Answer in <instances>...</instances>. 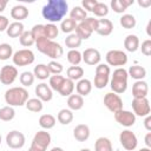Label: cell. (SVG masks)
Here are the masks:
<instances>
[{
	"instance_id": "1",
	"label": "cell",
	"mask_w": 151,
	"mask_h": 151,
	"mask_svg": "<svg viewBox=\"0 0 151 151\" xmlns=\"http://www.w3.org/2000/svg\"><path fill=\"white\" fill-rule=\"evenodd\" d=\"M68 12V4L66 0H48L42 7L41 14L50 24L61 22Z\"/></svg>"
},
{
	"instance_id": "2",
	"label": "cell",
	"mask_w": 151,
	"mask_h": 151,
	"mask_svg": "<svg viewBox=\"0 0 151 151\" xmlns=\"http://www.w3.org/2000/svg\"><path fill=\"white\" fill-rule=\"evenodd\" d=\"M35 46L38 48L39 52H41L42 54L47 55L48 58L57 60L59 58H61V55L64 54V48L59 42H55L53 40L47 39L46 37H42L38 40H35Z\"/></svg>"
},
{
	"instance_id": "3",
	"label": "cell",
	"mask_w": 151,
	"mask_h": 151,
	"mask_svg": "<svg viewBox=\"0 0 151 151\" xmlns=\"http://www.w3.org/2000/svg\"><path fill=\"white\" fill-rule=\"evenodd\" d=\"M28 100V91L22 86L9 87L5 92V101L8 106H24Z\"/></svg>"
},
{
	"instance_id": "4",
	"label": "cell",
	"mask_w": 151,
	"mask_h": 151,
	"mask_svg": "<svg viewBox=\"0 0 151 151\" xmlns=\"http://www.w3.org/2000/svg\"><path fill=\"white\" fill-rule=\"evenodd\" d=\"M127 79L129 74L124 67L116 68L110 77V87L112 92L117 94H123L127 88Z\"/></svg>"
},
{
	"instance_id": "5",
	"label": "cell",
	"mask_w": 151,
	"mask_h": 151,
	"mask_svg": "<svg viewBox=\"0 0 151 151\" xmlns=\"http://www.w3.org/2000/svg\"><path fill=\"white\" fill-rule=\"evenodd\" d=\"M97 22H98V19H96L93 17H87L84 21L77 24V27H76V32L74 33L81 40H86V39H88L92 35L93 32H96Z\"/></svg>"
},
{
	"instance_id": "6",
	"label": "cell",
	"mask_w": 151,
	"mask_h": 151,
	"mask_svg": "<svg viewBox=\"0 0 151 151\" xmlns=\"http://www.w3.org/2000/svg\"><path fill=\"white\" fill-rule=\"evenodd\" d=\"M111 77V68L106 64H98L96 66V74H94V87L98 90H101L107 86L110 83Z\"/></svg>"
},
{
	"instance_id": "7",
	"label": "cell",
	"mask_w": 151,
	"mask_h": 151,
	"mask_svg": "<svg viewBox=\"0 0 151 151\" xmlns=\"http://www.w3.org/2000/svg\"><path fill=\"white\" fill-rule=\"evenodd\" d=\"M51 140H52V137L50 132H47L46 130H40L34 134L29 147L37 151H46V149L51 144Z\"/></svg>"
},
{
	"instance_id": "8",
	"label": "cell",
	"mask_w": 151,
	"mask_h": 151,
	"mask_svg": "<svg viewBox=\"0 0 151 151\" xmlns=\"http://www.w3.org/2000/svg\"><path fill=\"white\" fill-rule=\"evenodd\" d=\"M105 60L109 66L123 67L127 63V54L122 50H110L105 55Z\"/></svg>"
},
{
	"instance_id": "9",
	"label": "cell",
	"mask_w": 151,
	"mask_h": 151,
	"mask_svg": "<svg viewBox=\"0 0 151 151\" xmlns=\"http://www.w3.org/2000/svg\"><path fill=\"white\" fill-rule=\"evenodd\" d=\"M35 57H34V53L32 50L29 48H22V50H19L17 52L13 53V57H12V60H13V64L15 66H27V65H31L33 64Z\"/></svg>"
},
{
	"instance_id": "10",
	"label": "cell",
	"mask_w": 151,
	"mask_h": 151,
	"mask_svg": "<svg viewBox=\"0 0 151 151\" xmlns=\"http://www.w3.org/2000/svg\"><path fill=\"white\" fill-rule=\"evenodd\" d=\"M131 105L136 117H146L151 112V106L147 98H133Z\"/></svg>"
},
{
	"instance_id": "11",
	"label": "cell",
	"mask_w": 151,
	"mask_h": 151,
	"mask_svg": "<svg viewBox=\"0 0 151 151\" xmlns=\"http://www.w3.org/2000/svg\"><path fill=\"white\" fill-rule=\"evenodd\" d=\"M26 143L25 134L18 130H12L6 134V144L9 149H21Z\"/></svg>"
},
{
	"instance_id": "12",
	"label": "cell",
	"mask_w": 151,
	"mask_h": 151,
	"mask_svg": "<svg viewBox=\"0 0 151 151\" xmlns=\"http://www.w3.org/2000/svg\"><path fill=\"white\" fill-rule=\"evenodd\" d=\"M119 142L122 146L127 151H133L138 145L137 136L131 130H123L119 134Z\"/></svg>"
},
{
	"instance_id": "13",
	"label": "cell",
	"mask_w": 151,
	"mask_h": 151,
	"mask_svg": "<svg viewBox=\"0 0 151 151\" xmlns=\"http://www.w3.org/2000/svg\"><path fill=\"white\" fill-rule=\"evenodd\" d=\"M104 105L109 111L114 113L119 110H123V99L120 98L119 94L114 92H107L104 96Z\"/></svg>"
},
{
	"instance_id": "14",
	"label": "cell",
	"mask_w": 151,
	"mask_h": 151,
	"mask_svg": "<svg viewBox=\"0 0 151 151\" xmlns=\"http://www.w3.org/2000/svg\"><path fill=\"white\" fill-rule=\"evenodd\" d=\"M18 78V68L13 65H5L0 70V81L4 85H12Z\"/></svg>"
},
{
	"instance_id": "15",
	"label": "cell",
	"mask_w": 151,
	"mask_h": 151,
	"mask_svg": "<svg viewBox=\"0 0 151 151\" xmlns=\"http://www.w3.org/2000/svg\"><path fill=\"white\" fill-rule=\"evenodd\" d=\"M114 116V119L118 124L125 126V127H130V126H133L134 123H136V116L133 112L131 111H127V110H119L117 112L113 113Z\"/></svg>"
},
{
	"instance_id": "16",
	"label": "cell",
	"mask_w": 151,
	"mask_h": 151,
	"mask_svg": "<svg viewBox=\"0 0 151 151\" xmlns=\"http://www.w3.org/2000/svg\"><path fill=\"white\" fill-rule=\"evenodd\" d=\"M81 58L83 61L90 66H97L98 64H100V52L97 48L90 47V48H85V51L81 53Z\"/></svg>"
},
{
	"instance_id": "17",
	"label": "cell",
	"mask_w": 151,
	"mask_h": 151,
	"mask_svg": "<svg viewBox=\"0 0 151 151\" xmlns=\"http://www.w3.org/2000/svg\"><path fill=\"white\" fill-rule=\"evenodd\" d=\"M35 94H37V98L40 99L42 103L50 101L53 98V91L46 83H40L35 86Z\"/></svg>"
},
{
	"instance_id": "18",
	"label": "cell",
	"mask_w": 151,
	"mask_h": 151,
	"mask_svg": "<svg viewBox=\"0 0 151 151\" xmlns=\"http://www.w3.org/2000/svg\"><path fill=\"white\" fill-rule=\"evenodd\" d=\"M149 93V84L144 80H137L132 85L133 98H146Z\"/></svg>"
},
{
	"instance_id": "19",
	"label": "cell",
	"mask_w": 151,
	"mask_h": 151,
	"mask_svg": "<svg viewBox=\"0 0 151 151\" xmlns=\"http://www.w3.org/2000/svg\"><path fill=\"white\" fill-rule=\"evenodd\" d=\"M112 31H113V22L110 19H98L96 32L99 35L107 37L112 33Z\"/></svg>"
},
{
	"instance_id": "20",
	"label": "cell",
	"mask_w": 151,
	"mask_h": 151,
	"mask_svg": "<svg viewBox=\"0 0 151 151\" xmlns=\"http://www.w3.org/2000/svg\"><path fill=\"white\" fill-rule=\"evenodd\" d=\"M90 127L86 124H78L74 129H73V137L76 138V140L83 143L86 142L90 138Z\"/></svg>"
},
{
	"instance_id": "21",
	"label": "cell",
	"mask_w": 151,
	"mask_h": 151,
	"mask_svg": "<svg viewBox=\"0 0 151 151\" xmlns=\"http://www.w3.org/2000/svg\"><path fill=\"white\" fill-rule=\"evenodd\" d=\"M92 81L90 79L86 78H81L80 80H78V83L76 84V90H77V94L81 96V97H86L91 93L92 91Z\"/></svg>"
},
{
	"instance_id": "22",
	"label": "cell",
	"mask_w": 151,
	"mask_h": 151,
	"mask_svg": "<svg viewBox=\"0 0 151 151\" xmlns=\"http://www.w3.org/2000/svg\"><path fill=\"white\" fill-rule=\"evenodd\" d=\"M11 17L15 21H22L28 17V8L24 5H15L11 9Z\"/></svg>"
},
{
	"instance_id": "23",
	"label": "cell",
	"mask_w": 151,
	"mask_h": 151,
	"mask_svg": "<svg viewBox=\"0 0 151 151\" xmlns=\"http://www.w3.org/2000/svg\"><path fill=\"white\" fill-rule=\"evenodd\" d=\"M25 31V27H24V24L20 22V21H13L8 25L7 29H6V33L9 38H19Z\"/></svg>"
},
{
	"instance_id": "24",
	"label": "cell",
	"mask_w": 151,
	"mask_h": 151,
	"mask_svg": "<svg viewBox=\"0 0 151 151\" xmlns=\"http://www.w3.org/2000/svg\"><path fill=\"white\" fill-rule=\"evenodd\" d=\"M140 46V42H139V38L136 35V34H129L126 35V38L124 39V47L127 52H136Z\"/></svg>"
},
{
	"instance_id": "25",
	"label": "cell",
	"mask_w": 151,
	"mask_h": 151,
	"mask_svg": "<svg viewBox=\"0 0 151 151\" xmlns=\"http://www.w3.org/2000/svg\"><path fill=\"white\" fill-rule=\"evenodd\" d=\"M127 74H129V77H131L136 81L137 80H143L146 77V68L140 66V65H132V66L129 67Z\"/></svg>"
},
{
	"instance_id": "26",
	"label": "cell",
	"mask_w": 151,
	"mask_h": 151,
	"mask_svg": "<svg viewBox=\"0 0 151 151\" xmlns=\"http://www.w3.org/2000/svg\"><path fill=\"white\" fill-rule=\"evenodd\" d=\"M133 0H112L110 6L111 8L113 9V12L116 13H119V14H123L127 7H130L131 5H133Z\"/></svg>"
},
{
	"instance_id": "27",
	"label": "cell",
	"mask_w": 151,
	"mask_h": 151,
	"mask_svg": "<svg viewBox=\"0 0 151 151\" xmlns=\"http://www.w3.org/2000/svg\"><path fill=\"white\" fill-rule=\"evenodd\" d=\"M67 106L71 111H78L84 106V98L79 94H71L67 98Z\"/></svg>"
},
{
	"instance_id": "28",
	"label": "cell",
	"mask_w": 151,
	"mask_h": 151,
	"mask_svg": "<svg viewBox=\"0 0 151 151\" xmlns=\"http://www.w3.org/2000/svg\"><path fill=\"white\" fill-rule=\"evenodd\" d=\"M70 18L72 20H74L77 24L84 21L87 18V12L81 7V6H74L71 11H70Z\"/></svg>"
},
{
	"instance_id": "29",
	"label": "cell",
	"mask_w": 151,
	"mask_h": 151,
	"mask_svg": "<svg viewBox=\"0 0 151 151\" xmlns=\"http://www.w3.org/2000/svg\"><path fill=\"white\" fill-rule=\"evenodd\" d=\"M94 151H113L112 142L107 137H99L94 143Z\"/></svg>"
},
{
	"instance_id": "30",
	"label": "cell",
	"mask_w": 151,
	"mask_h": 151,
	"mask_svg": "<svg viewBox=\"0 0 151 151\" xmlns=\"http://www.w3.org/2000/svg\"><path fill=\"white\" fill-rule=\"evenodd\" d=\"M74 88H76L74 81L71 80V79H68V78H65L63 85L60 86V88H59V91H58V93H59L60 96H63V97H68V96H71V94L73 93Z\"/></svg>"
},
{
	"instance_id": "31",
	"label": "cell",
	"mask_w": 151,
	"mask_h": 151,
	"mask_svg": "<svg viewBox=\"0 0 151 151\" xmlns=\"http://www.w3.org/2000/svg\"><path fill=\"white\" fill-rule=\"evenodd\" d=\"M33 74H34L35 78H38L40 80H46L47 78L51 77V73H50L48 67H47L46 64H38L37 66H34Z\"/></svg>"
},
{
	"instance_id": "32",
	"label": "cell",
	"mask_w": 151,
	"mask_h": 151,
	"mask_svg": "<svg viewBox=\"0 0 151 151\" xmlns=\"http://www.w3.org/2000/svg\"><path fill=\"white\" fill-rule=\"evenodd\" d=\"M66 78H68V79H71V80H80L81 78H83V76H84V68L81 67V66H70L68 68H67V71H66Z\"/></svg>"
},
{
	"instance_id": "33",
	"label": "cell",
	"mask_w": 151,
	"mask_h": 151,
	"mask_svg": "<svg viewBox=\"0 0 151 151\" xmlns=\"http://www.w3.org/2000/svg\"><path fill=\"white\" fill-rule=\"evenodd\" d=\"M55 123H57L55 117L52 116V114H50V113L42 114V116H40V118H39V125H40L44 130H50V129L54 127Z\"/></svg>"
},
{
	"instance_id": "34",
	"label": "cell",
	"mask_w": 151,
	"mask_h": 151,
	"mask_svg": "<svg viewBox=\"0 0 151 151\" xmlns=\"http://www.w3.org/2000/svg\"><path fill=\"white\" fill-rule=\"evenodd\" d=\"M25 106H26V109H27L28 111L34 112V113H39V112H41L42 109H44L42 101H41L40 99H38V98H28V100L26 101Z\"/></svg>"
},
{
	"instance_id": "35",
	"label": "cell",
	"mask_w": 151,
	"mask_h": 151,
	"mask_svg": "<svg viewBox=\"0 0 151 151\" xmlns=\"http://www.w3.org/2000/svg\"><path fill=\"white\" fill-rule=\"evenodd\" d=\"M57 119L61 125H68L73 120V112L70 109H61L57 114Z\"/></svg>"
},
{
	"instance_id": "36",
	"label": "cell",
	"mask_w": 151,
	"mask_h": 151,
	"mask_svg": "<svg viewBox=\"0 0 151 151\" xmlns=\"http://www.w3.org/2000/svg\"><path fill=\"white\" fill-rule=\"evenodd\" d=\"M76 27H77V22L74 20H72L71 18L63 19L60 22V31L63 33H66V34L73 33L76 31Z\"/></svg>"
},
{
	"instance_id": "37",
	"label": "cell",
	"mask_w": 151,
	"mask_h": 151,
	"mask_svg": "<svg viewBox=\"0 0 151 151\" xmlns=\"http://www.w3.org/2000/svg\"><path fill=\"white\" fill-rule=\"evenodd\" d=\"M81 41L83 40L76 33H71L65 38V45L70 50H78V47L81 45Z\"/></svg>"
},
{
	"instance_id": "38",
	"label": "cell",
	"mask_w": 151,
	"mask_h": 151,
	"mask_svg": "<svg viewBox=\"0 0 151 151\" xmlns=\"http://www.w3.org/2000/svg\"><path fill=\"white\" fill-rule=\"evenodd\" d=\"M119 24L124 28L131 29V28H134V26L137 24V20L134 18V15H132V14H123L119 19Z\"/></svg>"
},
{
	"instance_id": "39",
	"label": "cell",
	"mask_w": 151,
	"mask_h": 151,
	"mask_svg": "<svg viewBox=\"0 0 151 151\" xmlns=\"http://www.w3.org/2000/svg\"><path fill=\"white\" fill-rule=\"evenodd\" d=\"M34 74L33 72H29V71H24L22 73H20L19 76V80H20V84L22 85V87H29L31 85H33L34 83Z\"/></svg>"
},
{
	"instance_id": "40",
	"label": "cell",
	"mask_w": 151,
	"mask_h": 151,
	"mask_svg": "<svg viewBox=\"0 0 151 151\" xmlns=\"http://www.w3.org/2000/svg\"><path fill=\"white\" fill-rule=\"evenodd\" d=\"M64 79H65V77H63L61 74H52L48 78V86L51 87L52 91H57L58 92L60 86L64 83Z\"/></svg>"
},
{
	"instance_id": "41",
	"label": "cell",
	"mask_w": 151,
	"mask_h": 151,
	"mask_svg": "<svg viewBox=\"0 0 151 151\" xmlns=\"http://www.w3.org/2000/svg\"><path fill=\"white\" fill-rule=\"evenodd\" d=\"M15 117V110L12 106H4L0 109V120L2 122H11Z\"/></svg>"
},
{
	"instance_id": "42",
	"label": "cell",
	"mask_w": 151,
	"mask_h": 151,
	"mask_svg": "<svg viewBox=\"0 0 151 151\" xmlns=\"http://www.w3.org/2000/svg\"><path fill=\"white\" fill-rule=\"evenodd\" d=\"M66 57H67L68 63H70L72 66H78V65L81 63V60H83L81 53H80L78 50H70V51L67 52Z\"/></svg>"
},
{
	"instance_id": "43",
	"label": "cell",
	"mask_w": 151,
	"mask_h": 151,
	"mask_svg": "<svg viewBox=\"0 0 151 151\" xmlns=\"http://www.w3.org/2000/svg\"><path fill=\"white\" fill-rule=\"evenodd\" d=\"M12 57H13V47L7 42L0 44V60H8Z\"/></svg>"
},
{
	"instance_id": "44",
	"label": "cell",
	"mask_w": 151,
	"mask_h": 151,
	"mask_svg": "<svg viewBox=\"0 0 151 151\" xmlns=\"http://www.w3.org/2000/svg\"><path fill=\"white\" fill-rule=\"evenodd\" d=\"M44 28H45V37L50 40H53L59 34V28L57 27L55 24H50L48 22V24L44 25Z\"/></svg>"
},
{
	"instance_id": "45",
	"label": "cell",
	"mask_w": 151,
	"mask_h": 151,
	"mask_svg": "<svg viewBox=\"0 0 151 151\" xmlns=\"http://www.w3.org/2000/svg\"><path fill=\"white\" fill-rule=\"evenodd\" d=\"M19 41H20L21 46H24V47H31L35 42L31 31H24V33L19 37Z\"/></svg>"
},
{
	"instance_id": "46",
	"label": "cell",
	"mask_w": 151,
	"mask_h": 151,
	"mask_svg": "<svg viewBox=\"0 0 151 151\" xmlns=\"http://www.w3.org/2000/svg\"><path fill=\"white\" fill-rule=\"evenodd\" d=\"M92 13H94V15H97V17H99V18H104V17H106L107 13H109V6H107L105 2H99V1H98Z\"/></svg>"
},
{
	"instance_id": "47",
	"label": "cell",
	"mask_w": 151,
	"mask_h": 151,
	"mask_svg": "<svg viewBox=\"0 0 151 151\" xmlns=\"http://www.w3.org/2000/svg\"><path fill=\"white\" fill-rule=\"evenodd\" d=\"M47 67H48V71H50L51 76L52 74H61V72L64 70L63 65L59 61H57V60H51L47 64Z\"/></svg>"
},
{
	"instance_id": "48",
	"label": "cell",
	"mask_w": 151,
	"mask_h": 151,
	"mask_svg": "<svg viewBox=\"0 0 151 151\" xmlns=\"http://www.w3.org/2000/svg\"><path fill=\"white\" fill-rule=\"evenodd\" d=\"M31 32H32V35L34 38V41L40 39V38H42V37H45V28H44V25H41V24L34 25L32 27Z\"/></svg>"
},
{
	"instance_id": "49",
	"label": "cell",
	"mask_w": 151,
	"mask_h": 151,
	"mask_svg": "<svg viewBox=\"0 0 151 151\" xmlns=\"http://www.w3.org/2000/svg\"><path fill=\"white\" fill-rule=\"evenodd\" d=\"M142 53L146 57H150L151 55V39H146L142 42V46H139Z\"/></svg>"
},
{
	"instance_id": "50",
	"label": "cell",
	"mask_w": 151,
	"mask_h": 151,
	"mask_svg": "<svg viewBox=\"0 0 151 151\" xmlns=\"http://www.w3.org/2000/svg\"><path fill=\"white\" fill-rule=\"evenodd\" d=\"M97 0H83L81 1V7L86 11V12H93L96 5H97Z\"/></svg>"
},
{
	"instance_id": "51",
	"label": "cell",
	"mask_w": 151,
	"mask_h": 151,
	"mask_svg": "<svg viewBox=\"0 0 151 151\" xmlns=\"http://www.w3.org/2000/svg\"><path fill=\"white\" fill-rule=\"evenodd\" d=\"M8 25H9V20L7 19V17L0 14V32L6 31L7 27H8Z\"/></svg>"
},
{
	"instance_id": "52",
	"label": "cell",
	"mask_w": 151,
	"mask_h": 151,
	"mask_svg": "<svg viewBox=\"0 0 151 151\" xmlns=\"http://www.w3.org/2000/svg\"><path fill=\"white\" fill-rule=\"evenodd\" d=\"M144 126H145L146 131H149V132L151 131V116L150 114L145 117V119H144Z\"/></svg>"
},
{
	"instance_id": "53",
	"label": "cell",
	"mask_w": 151,
	"mask_h": 151,
	"mask_svg": "<svg viewBox=\"0 0 151 151\" xmlns=\"http://www.w3.org/2000/svg\"><path fill=\"white\" fill-rule=\"evenodd\" d=\"M145 145H146V147L151 149V132H147L145 136Z\"/></svg>"
},
{
	"instance_id": "54",
	"label": "cell",
	"mask_w": 151,
	"mask_h": 151,
	"mask_svg": "<svg viewBox=\"0 0 151 151\" xmlns=\"http://www.w3.org/2000/svg\"><path fill=\"white\" fill-rule=\"evenodd\" d=\"M138 5L142 7H149V6H151V1L150 0H138Z\"/></svg>"
},
{
	"instance_id": "55",
	"label": "cell",
	"mask_w": 151,
	"mask_h": 151,
	"mask_svg": "<svg viewBox=\"0 0 151 151\" xmlns=\"http://www.w3.org/2000/svg\"><path fill=\"white\" fill-rule=\"evenodd\" d=\"M6 6H7V1H5V0H0V13H2V12L5 11Z\"/></svg>"
},
{
	"instance_id": "56",
	"label": "cell",
	"mask_w": 151,
	"mask_h": 151,
	"mask_svg": "<svg viewBox=\"0 0 151 151\" xmlns=\"http://www.w3.org/2000/svg\"><path fill=\"white\" fill-rule=\"evenodd\" d=\"M150 26H151V21L147 22V26H146V33L149 37H151V32H150Z\"/></svg>"
},
{
	"instance_id": "57",
	"label": "cell",
	"mask_w": 151,
	"mask_h": 151,
	"mask_svg": "<svg viewBox=\"0 0 151 151\" xmlns=\"http://www.w3.org/2000/svg\"><path fill=\"white\" fill-rule=\"evenodd\" d=\"M50 151H64V149H63V147H59V146H54V147H52Z\"/></svg>"
},
{
	"instance_id": "58",
	"label": "cell",
	"mask_w": 151,
	"mask_h": 151,
	"mask_svg": "<svg viewBox=\"0 0 151 151\" xmlns=\"http://www.w3.org/2000/svg\"><path fill=\"white\" fill-rule=\"evenodd\" d=\"M138 151H151V149H150V147H142V149H139Z\"/></svg>"
},
{
	"instance_id": "59",
	"label": "cell",
	"mask_w": 151,
	"mask_h": 151,
	"mask_svg": "<svg viewBox=\"0 0 151 151\" xmlns=\"http://www.w3.org/2000/svg\"><path fill=\"white\" fill-rule=\"evenodd\" d=\"M80 151H91V150H90V149H87V147H85V149H81Z\"/></svg>"
},
{
	"instance_id": "60",
	"label": "cell",
	"mask_w": 151,
	"mask_h": 151,
	"mask_svg": "<svg viewBox=\"0 0 151 151\" xmlns=\"http://www.w3.org/2000/svg\"><path fill=\"white\" fill-rule=\"evenodd\" d=\"M1 142H2V137H1V133H0V144H1Z\"/></svg>"
},
{
	"instance_id": "61",
	"label": "cell",
	"mask_w": 151,
	"mask_h": 151,
	"mask_svg": "<svg viewBox=\"0 0 151 151\" xmlns=\"http://www.w3.org/2000/svg\"><path fill=\"white\" fill-rule=\"evenodd\" d=\"M28 151H37V150H33V149H31V147H29V149H28Z\"/></svg>"
}]
</instances>
